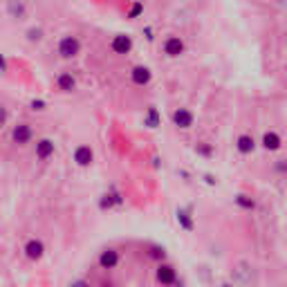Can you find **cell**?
I'll use <instances>...</instances> for the list:
<instances>
[{"label":"cell","instance_id":"obj_9","mask_svg":"<svg viewBox=\"0 0 287 287\" xmlns=\"http://www.w3.org/2000/svg\"><path fill=\"white\" fill-rule=\"evenodd\" d=\"M72 159H74L76 166H81V169H88V166L92 164V159H95V153H92V148L88 144H79L74 148V153H72Z\"/></svg>","mask_w":287,"mask_h":287},{"label":"cell","instance_id":"obj_8","mask_svg":"<svg viewBox=\"0 0 287 287\" xmlns=\"http://www.w3.org/2000/svg\"><path fill=\"white\" fill-rule=\"evenodd\" d=\"M260 146H263V150H267V153H278V150L283 148V137H280L276 130H265L263 137H260Z\"/></svg>","mask_w":287,"mask_h":287},{"label":"cell","instance_id":"obj_6","mask_svg":"<svg viewBox=\"0 0 287 287\" xmlns=\"http://www.w3.org/2000/svg\"><path fill=\"white\" fill-rule=\"evenodd\" d=\"M20 252H23V256L29 260V263H38L48 249H45V242L40 238H27L23 242V247H20Z\"/></svg>","mask_w":287,"mask_h":287},{"label":"cell","instance_id":"obj_11","mask_svg":"<svg viewBox=\"0 0 287 287\" xmlns=\"http://www.w3.org/2000/svg\"><path fill=\"white\" fill-rule=\"evenodd\" d=\"M54 150H56V144H54V139H50V137L38 139L36 146H34V153H36V157H38L40 161H48L52 155H54Z\"/></svg>","mask_w":287,"mask_h":287},{"label":"cell","instance_id":"obj_5","mask_svg":"<svg viewBox=\"0 0 287 287\" xmlns=\"http://www.w3.org/2000/svg\"><path fill=\"white\" fill-rule=\"evenodd\" d=\"M171 124H173L175 128L180 130H191L195 126V112L191 110V108L182 106V108H175L173 112H171Z\"/></svg>","mask_w":287,"mask_h":287},{"label":"cell","instance_id":"obj_2","mask_svg":"<svg viewBox=\"0 0 287 287\" xmlns=\"http://www.w3.org/2000/svg\"><path fill=\"white\" fill-rule=\"evenodd\" d=\"M153 280L157 287H177L180 283V271L171 260H159L153 267Z\"/></svg>","mask_w":287,"mask_h":287},{"label":"cell","instance_id":"obj_10","mask_svg":"<svg viewBox=\"0 0 287 287\" xmlns=\"http://www.w3.org/2000/svg\"><path fill=\"white\" fill-rule=\"evenodd\" d=\"M256 146H258V142L254 139L252 133H240L236 137V150L242 157H247V155H252L256 150Z\"/></svg>","mask_w":287,"mask_h":287},{"label":"cell","instance_id":"obj_15","mask_svg":"<svg viewBox=\"0 0 287 287\" xmlns=\"http://www.w3.org/2000/svg\"><path fill=\"white\" fill-rule=\"evenodd\" d=\"M9 14H12V18L23 20L27 16V9H25V5L20 0H9Z\"/></svg>","mask_w":287,"mask_h":287},{"label":"cell","instance_id":"obj_18","mask_svg":"<svg viewBox=\"0 0 287 287\" xmlns=\"http://www.w3.org/2000/svg\"><path fill=\"white\" fill-rule=\"evenodd\" d=\"M142 12H144V5H142V3H135V5H133V9H130V14H128V16H130V18H135V16H137V14H142Z\"/></svg>","mask_w":287,"mask_h":287},{"label":"cell","instance_id":"obj_4","mask_svg":"<svg viewBox=\"0 0 287 287\" xmlns=\"http://www.w3.org/2000/svg\"><path fill=\"white\" fill-rule=\"evenodd\" d=\"M161 52H164L166 59H180V56L186 52L184 38H182V36H177V34L164 36V40H161Z\"/></svg>","mask_w":287,"mask_h":287},{"label":"cell","instance_id":"obj_1","mask_svg":"<svg viewBox=\"0 0 287 287\" xmlns=\"http://www.w3.org/2000/svg\"><path fill=\"white\" fill-rule=\"evenodd\" d=\"M121 263H124V254H121V249L114 247V244L103 247L97 256V269L101 271V274H114V271L121 267Z\"/></svg>","mask_w":287,"mask_h":287},{"label":"cell","instance_id":"obj_16","mask_svg":"<svg viewBox=\"0 0 287 287\" xmlns=\"http://www.w3.org/2000/svg\"><path fill=\"white\" fill-rule=\"evenodd\" d=\"M236 204L242 207L244 211H252V209H256V200L252 195H247V193H238V195H236Z\"/></svg>","mask_w":287,"mask_h":287},{"label":"cell","instance_id":"obj_12","mask_svg":"<svg viewBox=\"0 0 287 287\" xmlns=\"http://www.w3.org/2000/svg\"><path fill=\"white\" fill-rule=\"evenodd\" d=\"M56 90L63 92V95H72L76 90V76L72 72H61L56 76Z\"/></svg>","mask_w":287,"mask_h":287},{"label":"cell","instance_id":"obj_7","mask_svg":"<svg viewBox=\"0 0 287 287\" xmlns=\"http://www.w3.org/2000/svg\"><path fill=\"white\" fill-rule=\"evenodd\" d=\"M12 142L18 146H29L34 142V126L29 121H16L12 128Z\"/></svg>","mask_w":287,"mask_h":287},{"label":"cell","instance_id":"obj_17","mask_svg":"<svg viewBox=\"0 0 287 287\" xmlns=\"http://www.w3.org/2000/svg\"><path fill=\"white\" fill-rule=\"evenodd\" d=\"M27 40L29 43H40V40H43V29L40 27H29L27 29Z\"/></svg>","mask_w":287,"mask_h":287},{"label":"cell","instance_id":"obj_19","mask_svg":"<svg viewBox=\"0 0 287 287\" xmlns=\"http://www.w3.org/2000/svg\"><path fill=\"white\" fill-rule=\"evenodd\" d=\"M70 287H92V283H88V280L79 278V280H74V283H70Z\"/></svg>","mask_w":287,"mask_h":287},{"label":"cell","instance_id":"obj_14","mask_svg":"<svg viewBox=\"0 0 287 287\" xmlns=\"http://www.w3.org/2000/svg\"><path fill=\"white\" fill-rule=\"evenodd\" d=\"M150 79H153V74H150V70L146 65H135L133 70H130V81H133L135 86H148Z\"/></svg>","mask_w":287,"mask_h":287},{"label":"cell","instance_id":"obj_3","mask_svg":"<svg viewBox=\"0 0 287 287\" xmlns=\"http://www.w3.org/2000/svg\"><path fill=\"white\" fill-rule=\"evenodd\" d=\"M83 45H81V38L74 34H65L59 38V43H56V54L61 56L63 61H72L76 59V56L81 54Z\"/></svg>","mask_w":287,"mask_h":287},{"label":"cell","instance_id":"obj_13","mask_svg":"<svg viewBox=\"0 0 287 287\" xmlns=\"http://www.w3.org/2000/svg\"><path fill=\"white\" fill-rule=\"evenodd\" d=\"M110 50L114 52V54H130V50H133V38H130V36H126V34L112 36Z\"/></svg>","mask_w":287,"mask_h":287}]
</instances>
